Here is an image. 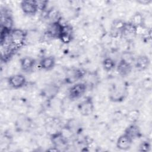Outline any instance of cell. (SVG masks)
Instances as JSON below:
<instances>
[{
    "instance_id": "6da1fadb",
    "label": "cell",
    "mask_w": 152,
    "mask_h": 152,
    "mask_svg": "<svg viewBox=\"0 0 152 152\" xmlns=\"http://www.w3.org/2000/svg\"><path fill=\"white\" fill-rule=\"evenodd\" d=\"M27 34L24 30L17 28L12 29L10 33V41L11 47L17 50L22 48L26 42Z\"/></svg>"
},
{
    "instance_id": "7a4b0ae2",
    "label": "cell",
    "mask_w": 152,
    "mask_h": 152,
    "mask_svg": "<svg viewBox=\"0 0 152 152\" xmlns=\"http://www.w3.org/2000/svg\"><path fill=\"white\" fill-rule=\"evenodd\" d=\"M86 83H79L73 85L68 90V98L72 100L81 97L86 91Z\"/></svg>"
},
{
    "instance_id": "3957f363",
    "label": "cell",
    "mask_w": 152,
    "mask_h": 152,
    "mask_svg": "<svg viewBox=\"0 0 152 152\" xmlns=\"http://www.w3.org/2000/svg\"><path fill=\"white\" fill-rule=\"evenodd\" d=\"M124 85L115 86L110 91V99L112 101L118 102L123 100L126 96L127 88Z\"/></svg>"
},
{
    "instance_id": "277c9868",
    "label": "cell",
    "mask_w": 152,
    "mask_h": 152,
    "mask_svg": "<svg viewBox=\"0 0 152 152\" xmlns=\"http://www.w3.org/2000/svg\"><path fill=\"white\" fill-rule=\"evenodd\" d=\"M78 111L83 116L90 115L94 111V105L92 99L90 97H86L78 106Z\"/></svg>"
},
{
    "instance_id": "5b68a950",
    "label": "cell",
    "mask_w": 152,
    "mask_h": 152,
    "mask_svg": "<svg viewBox=\"0 0 152 152\" xmlns=\"http://www.w3.org/2000/svg\"><path fill=\"white\" fill-rule=\"evenodd\" d=\"M10 87L14 89L23 88L26 84V77L20 74H15L8 78Z\"/></svg>"
},
{
    "instance_id": "8992f818",
    "label": "cell",
    "mask_w": 152,
    "mask_h": 152,
    "mask_svg": "<svg viewBox=\"0 0 152 152\" xmlns=\"http://www.w3.org/2000/svg\"><path fill=\"white\" fill-rule=\"evenodd\" d=\"M20 9L23 14L33 16L37 12L36 1H23L20 2Z\"/></svg>"
},
{
    "instance_id": "52a82bcc",
    "label": "cell",
    "mask_w": 152,
    "mask_h": 152,
    "mask_svg": "<svg viewBox=\"0 0 152 152\" xmlns=\"http://www.w3.org/2000/svg\"><path fill=\"white\" fill-rule=\"evenodd\" d=\"M133 140L125 134H122L118 138L116 142V146L121 150H127L132 145Z\"/></svg>"
},
{
    "instance_id": "ba28073f",
    "label": "cell",
    "mask_w": 152,
    "mask_h": 152,
    "mask_svg": "<svg viewBox=\"0 0 152 152\" xmlns=\"http://www.w3.org/2000/svg\"><path fill=\"white\" fill-rule=\"evenodd\" d=\"M124 134L134 140V139L138 138L141 136V130L138 125H137L135 123H132L125 128Z\"/></svg>"
},
{
    "instance_id": "9c48e42d",
    "label": "cell",
    "mask_w": 152,
    "mask_h": 152,
    "mask_svg": "<svg viewBox=\"0 0 152 152\" xmlns=\"http://www.w3.org/2000/svg\"><path fill=\"white\" fill-rule=\"evenodd\" d=\"M150 63V59L147 55H140L135 59V66L139 71H143L148 69Z\"/></svg>"
},
{
    "instance_id": "30bf717a",
    "label": "cell",
    "mask_w": 152,
    "mask_h": 152,
    "mask_svg": "<svg viewBox=\"0 0 152 152\" xmlns=\"http://www.w3.org/2000/svg\"><path fill=\"white\" fill-rule=\"evenodd\" d=\"M56 64V60L53 56H46L43 57L39 63L40 68L45 71L52 69Z\"/></svg>"
},
{
    "instance_id": "8fae6325",
    "label": "cell",
    "mask_w": 152,
    "mask_h": 152,
    "mask_svg": "<svg viewBox=\"0 0 152 152\" xmlns=\"http://www.w3.org/2000/svg\"><path fill=\"white\" fill-rule=\"evenodd\" d=\"M132 64H129L122 59H121L118 64L116 71L119 75L125 77L128 75L132 71Z\"/></svg>"
},
{
    "instance_id": "7c38bea8",
    "label": "cell",
    "mask_w": 152,
    "mask_h": 152,
    "mask_svg": "<svg viewBox=\"0 0 152 152\" xmlns=\"http://www.w3.org/2000/svg\"><path fill=\"white\" fill-rule=\"evenodd\" d=\"M35 62V60L30 56L23 57L20 60V68L25 72L30 71L33 69Z\"/></svg>"
},
{
    "instance_id": "4fadbf2b",
    "label": "cell",
    "mask_w": 152,
    "mask_h": 152,
    "mask_svg": "<svg viewBox=\"0 0 152 152\" xmlns=\"http://www.w3.org/2000/svg\"><path fill=\"white\" fill-rule=\"evenodd\" d=\"M144 20V17L142 14V13L137 12L134 13L132 15L131 18L130 23L132 24L134 26H135V27H137V26L143 25Z\"/></svg>"
},
{
    "instance_id": "5bb4252c",
    "label": "cell",
    "mask_w": 152,
    "mask_h": 152,
    "mask_svg": "<svg viewBox=\"0 0 152 152\" xmlns=\"http://www.w3.org/2000/svg\"><path fill=\"white\" fill-rule=\"evenodd\" d=\"M102 66L105 71H111L115 66V61L112 58H106L102 62Z\"/></svg>"
},
{
    "instance_id": "9a60e30c",
    "label": "cell",
    "mask_w": 152,
    "mask_h": 152,
    "mask_svg": "<svg viewBox=\"0 0 152 152\" xmlns=\"http://www.w3.org/2000/svg\"><path fill=\"white\" fill-rule=\"evenodd\" d=\"M140 113L139 110L134 109L129 111L126 114V118L128 122L131 124L135 123L140 118Z\"/></svg>"
},
{
    "instance_id": "2e32d148",
    "label": "cell",
    "mask_w": 152,
    "mask_h": 152,
    "mask_svg": "<svg viewBox=\"0 0 152 152\" xmlns=\"http://www.w3.org/2000/svg\"><path fill=\"white\" fill-rule=\"evenodd\" d=\"M121 59L132 64V62L134 61V56L129 51H124L122 55Z\"/></svg>"
},
{
    "instance_id": "e0dca14e",
    "label": "cell",
    "mask_w": 152,
    "mask_h": 152,
    "mask_svg": "<svg viewBox=\"0 0 152 152\" xmlns=\"http://www.w3.org/2000/svg\"><path fill=\"white\" fill-rule=\"evenodd\" d=\"M142 86L144 89L147 90V91H150L152 87V82H151V80L149 78H145L143 81L142 82Z\"/></svg>"
},
{
    "instance_id": "ac0fdd59",
    "label": "cell",
    "mask_w": 152,
    "mask_h": 152,
    "mask_svg": "<svg viewBox=\"0 0 152 152\" xmlns=\"http://www.w3.org/2000/svg\"><path fill=\"white\" fill-rule=\"evenodd\" d=\"M139 148H140V151H141L147 152V151H149V150L150 148V144L148 141H142L140 144V145L139 146Z\"/></svg>"
}]
</instances>
